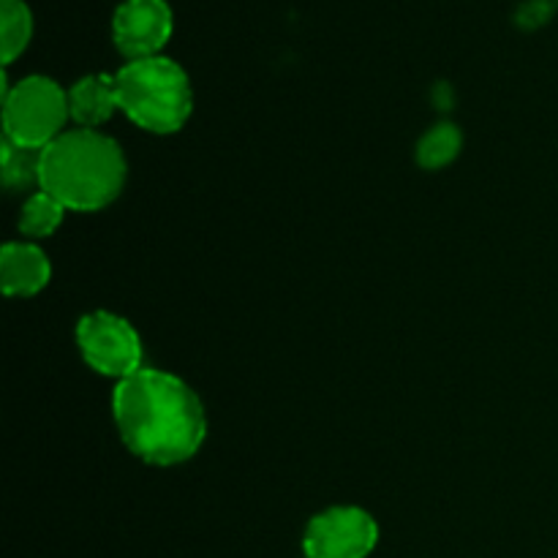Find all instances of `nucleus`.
Here are the masks:
<instances>
[{
	"mask_svg": "<svg viewBox=\"0 0 558 558\" xmlns=\"http://www.w3.org/2000/svg\"><path fill=\"white\" fill-rule=\"evenodd\" d=\"M76 347L96 374L129 379L142 371V338L131 322L109 311H93L76 325Z\"/></svg>",
	"mask_w": 558,
	"mask_h": 558,
	"instance_id": "nucleus-5",
	"label": "nucleus"
},
{
	"mask_svg": "<svg viewBox=\"0 0 558 558\" xmlns=\"http://www.w3.org/2000/svg\"><path fill=\"white\" fill-rule=\"evenodd\" d=\"M33 36V14L25 0H0V52L3 63H14Z\"/></svg>",
	"mask_w": 558,
	"mask_h": 558,
	"instance_id": "nucleus-10",
	"label": "nucleus"
},
{
	"mask_svg": "<svg viewBox=\"0 0 558 558\" xmlns=\"http://www.w3.org/2000/svg\"><path fill=\"white\" fill-rule=\"evenodd\" d=\"M461 131L450 123L434 125L428 134L420 140L417 145V161L423 163L425 169H441L450 161H456L458 153H461Z\"/></svg>",
	"mask_w": 558,
	"mask_h": 558,
	"instance_id": "nucleus-12",
	"label": "nucleus"
},
{
	"mask_svg": "<svg viewBox=\"0 0 558 558\" xmlns=\"http://www.w3.org/2000/svg\"><path fill=\"white\" fill-rule=\"evenodd\" d=\"M114 90L120 112L150 134H178L194 109L189 74L163 54L129 60L114 74Z\"/></svg>",
	"mask_w": 558,
	"mask_h": 558,
	"instance_id": "nucleus-3",
	"label": "nucleus"
},
{
	"mask_svg": "<svg viewBox=\"0 0 558 558\" xmlns=\"http://www.w3.org/2000/svg\"><path fill=\"white\" fill-rule=\"evenodd\" d=\"M125 174L118 142L96 129H74L41 150L38 191L54 196L65 210L93 213L123 194Z\"/></svg>",
	"mask_w": 558,
	"mask_h": 558,
	"instance_id": "nucleus-2",
	"label": "nucleus"
},
{
	"mask_svg": "<svg viewBox=\"0 0 558 558\" xmlns=\"http://www.w3.org/2000/svg\"><path fill=\"white\" fill-rule=\"evenodd\" d=\"M71 118L69 93L49 76H25L14 87L3 85V129L14 145L44 150Z\"/></svg>",
	"mask_w": 558,
	"mask_h": 558,
	"instance_id": "nucleus-4",
	"label": "nucleus"
},
{
	"mask_svg": "<svg viewBox=\"0 0 558 558\" xmlns=\"http://www.w3.org/2000/svg\"><path fill=\"white\" fill-rule=\"evenodd\" d=\"M112 414L131 456L150 466H178L205 445L207 417L199 396L167 371L142 368L118 381Z\"/></svg>",
	"mask_w": 558,
	"mask_h": 558,
	"instance_id": "nucleus-1",
	"label": "nucleus"
},
{
	"mask_svg": "<svg viewBox=\"0 0 558 558\" xmlns=\"http://www.w3.org/2000/svg\"><path fill=\"white\" fill-rule=\"evenodd\" d=\"M65 216V207L47 191H38L22 205L20 213V232L25 238H49L60 227Z\"/></svg>",
	"mask_w": 558,
	"mask_h": 558,
	"instance_id": "nucleus-11",
	"label": "nucleus"
},
{
	"mask_svg": "<svg viewBox=\"0 0 558 558\" xmlns=\"http://www.w3.org/2000/svg\"><path fill=\"white\" fill-rule=\"evenodd\" d=\"M52 278L49 256L33 243H5L0 256V281L9 298H33Z\"/></svg>",
	"mask_w": 558,
	"mask_h": 558,
	"instance_id": "nucleus-8",
	"label": "nucleus"
},
{
	"mask_svg": "<svg viewBox=\"0 0 558 558\" xmlns=\"http://www.w3.org/2000/svg\"><path fill=\"white\" fill-rule=\"evenodd\" d=\"M379 543V523L363 507H330L311 518L305 558H368Z\"/></svg>",
	"mask_w": 558,
	"mask_h": 558,
	"instance_id": "nucleus-6",
	"label": "nucleus"
},
{
	"mask_svg": "<svg viewBox=\"0 0 558 558\" xmlns=\"http://www.w3.org/2000/svg\"><path fill=\"white\" fill-rule=\"evenodd\" d=\"M38 167H41V150L3 140V180L9 189L38 185Z\"/></svg>",
	"mask_w": 558,
	"mask_h": 558,
	"instance_id": "nucleus-13",
	"label": "nucleus"
},
{
	"mask_svg": "<svg viewBox=\"0 0 558 558\" xmlns=\"http://www.w3.org/2000/svg\"><path fill=\"white\" fill-rule=\"evenodd\" d=\"M71 118L80 123V129H98L118 112V90H114V76L87 74L76 80L69 90Z\"/></svg>",
	"mask_w": 558,
	"mask_h": 558,
	"instance_id": "nucleus-9",
	"label": "nucleus"
},
{
	"mask_svg": "<svg viewBox=\"0 0 558 558\" xmlns=\"http://www.w3.org/2000/svg\"><path fill=\"white\" fill-rule=\"evenodd\" d=\"M174 16L167 0H123L112 16L114 47L129 60L156 58L172 38Z\"/></svg>",
	"mask_w": 558,
	"mask_h": 558,
	"instance_id": "nucleus-7",
	"label": "nucleus"
}]
</instances>
